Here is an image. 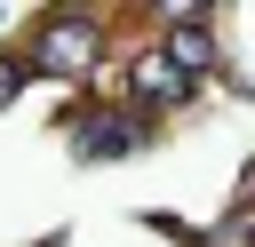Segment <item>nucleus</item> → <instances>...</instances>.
I'll return each instance as SVG.
<instances>
[{
	"label": "nucleus",
	"mask_w": 255,
	"mask_h": 247,
	"mask_svg": "<svg viewBox=\"0 0 255 247\" xmlns=\"http://www.w3.org/2000/svg\"><path fill=\"white\" fill-rule=\"evenodd\" d=\"M128 96H135V104H183V96H191V72H183L167 48H143V56L128 64Z\"/></svg>",
	"instance_id": "obj_2"
},
{
	"label": "nucleus",
	"mask_w": 255,
	"mask_h": 247,
	"mask_svg": "<svg viewBox=\"0 0 255 247\" xmlns=\"http://www.w3.org/2000/svg\"><path fill=\"white\" fill-rule=\"evenodd\" d=\"M96 56H104V32H96L88 16H48L40 48H32V64H40V72H56V80H80Z\"/></svg>",
	"instance_id": "obj_1"
},
{
	"label": "nucleus",
	"mask_w": 255,
	"mask_h": 247,
	"mask_svg": "<svg viewBox=\"0 0 255 247\" xmlns=\"http://www.w3.org/2000/svg\"><path fill=\"white\" fill-rule=\"evenodd\" d=\"M128 143H135V120H96V127H80V151H88V159L128 151Z\"/></svg>",
	"instance_id": "obj_3"
},
{
	"label": "nucleus",
	"mask_w": 255,
	"mask_h": 247,
	"mask_svg": "<svg viewBox=\"0 0 255 247\" xmlns=\"http://www.w3.org/2000/svg\"><path fill=\"white\" fill-rule=\"evenodd\" d=\"M16 88H24V72H16V64H0V104H8Z\"/></svg>",
	"instance_id": "obj_4"
},
{
	"label": "nucleus",
	"mask_w": 255,
	"mask_h": 247,
	"mask_svg": "<svg viewBox=\"0 0 255 247\" xmlns=\"http://www.w3.org/2000/svg\"><path fill=\"white\" fill-rule=\"evenodd\" d=\"M247 199H255V175H247Z\"/></svg>",
	"instance_id": "obj_5"
}]
</instances>
